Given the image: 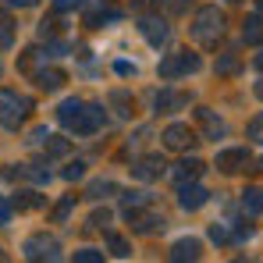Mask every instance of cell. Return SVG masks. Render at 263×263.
Returning a JSON list of instances; mask_svg holds the SVG:
<instances>
[{
  "mask_svg": "<svg viewBox=\"0 0 263 263\" xmlns=\"http://www.w3.org/2000/svg\"><path fill=\"white\" fill-rule=\"evenodd\" d=\"M260 132H263V114H260V118H256V121H253V125H249V135H253V139H256Z\"/></svg>",
  "mask_w": 263,
  "mask_h": 263,
  "instance_id": "36",
  "label": "cell"
},
{
  "mask_svg": "<svg viewBox=\"0 0 263 263\" xmlns=\"http://www.w3.org/2000/svg\"><path fill=\"white\" fill-rule=\"evenodd\" d=\"M246 25H249V29L242 32V36H246V43H260V40H263V18H256V14H253Z\"/></svg>",
  "mask_w": 263,
  "mask_h": 263,
  "instance_id": "20",
  "label": "cell"
},
{
  "mask_svg": "<svg viewBox=\"0 0 263 263\" xmlns=\"http://www.w3.org/2000/svg\"><path fill=\"white\" fill-rule=\"evenodd\" d=\"M210 238H214V242H224V238H228V228H224V224H214V228H210Z\"/></svg>",
  "mask_w": 263,
  "mask_h": 263,
  "instance_id": "31",
  "label": "cell"
},
{
  "mask_svg": "<svg viewBox=\"0 0 263 263\" xmlns=\"http://www.w3.org/2000/svg\"><path fill=\"white\" fill-rule=\"evenodd\" d=\"M114 71H118V75H132V71H135V68H132L128 61H118V64H114Z\"/></svg>",
  "mask_w": 263,
  "mask_h": 263,
  "instance_id": "34",
  "label": "cell"
},
{
  "mask_svg": "<svg viewBox=\"0 0 263 263\" xmlns=\"http://www.w3.org/2000/svg\"><path fill=\"white\" fill-rule=\"evenodd\" d=\"M110 253H114V256H132V246L121 235H110Z\"/></svg>",
  "mask_w": 263,
  "mask_h": 263,
  "instance_id": "25",
  "label": "cell"
},
{
  "mask_svg": "<svg viewBox=\"0 0 263 263\" xmlns=\"http://www.w3.org/2000/svg\"><path fill=\"white\" fill-rule=\"evenodd\" d=\"M246 164H249V153H246V149H224V153H217L220 171H238V167H246Z\"/></svg>",
  "mask_w": 263,
  "mask_h": 263,
  "instance_id": "9",
  "label": "cell"
},
{
  "mask_svg": "<svg viewBox=\"0 0 263 263\" xmlns=\"http://www.w3.org/2000/svg\"><path fill=\"white\" fill-rule=\"evenodd\" d=\"M22 175L32 178V181H40V185H46V181H50V171H46L43 164H25V167H22Z\"/></svg>",
  "mask_w": 263,
  "mask_h": 263,
  "instance_id": "22",
  "label": "cell"
},
{
  "mask_svg": "<svg viewBox=\"0 0 263 263\" xmlns=\"http://www.w3.org/2000/svg\"><path fill=\"white\" fill-rule=\"evenodd\" d=\"M92 224H110V214H107V210H96V214H92Z\"/></svg>",
  "mask_w": 263,
  "mask_h": 263,
  "instance_id": "35",
  "label": "cell"
},
{
  "mask_svg": "<svg viewBox=\"0 0 263 263\" xmlns=\"http://www.w3.org/2000/svg\"><path fill=\"white\" fill-rule=\"evenodd\" d=\"M11 43H14V25L7 14H0V50H11Z\"/></svg>",
  "mask_w": 263,
  "mask_h": 263,
  "instance_id": "19",
  "label": "cell"
},
{
  "mask_svg": "<svg viewBox=\"0 0 263 263\" xmlns=\"http://www.w3.org/2000/svg\"><path fill=\"white\" fill-rule=\"evenodd\" d=\"M61 82H64V71H57V68H50V71H36V86L46 89V92H53V89H61Z\"/></svg>",
  "mask_w": 263,
  "mask_h": 263,
  "instance_id": "13",
  "label": "cell"
},
{
  "mask_svg": "<svg viewBox=\"0 0 263 263\" xmlns=\"http://www.w3.org/2000/svg\"><path fill=\"white\" fill-rule=\"evenodd\" d=\"M71 206H75V196H68V199H64V203H61V206L53 210V220H64L68 214H71Z\"/></svg>",
  "mask_w": 263,
  "mask_h": 263,
  "instance_id": "29",
  "label": "cell"
},
{
  "mask_svg": "<svg viewBox=\"0 0 263 263\" xmlns=\"http://www.w3.org/2000/svg\"><path fill=\"white\" fill-rule=\"evenodd\" d=\"M196 118H199V125L206 128V135H220V132H224V121L214 118V110H206V107H199V110H196Z\"/></svg>",
  "mask_w": 263,
  "mask_h": 263,
  "instance_id": "15",
  "label": "cell"
},
{
  "mask_svg": "<svg viewBox=\"0 0 263 263\" xmlns=\"http://www.w3.org/2000/svg\"><path fill=\"white\" fill-rule=\"evenodd\" d=\"M171 263H199V242H196V238H181V242H175Z\"/></svg>",
  "mask_w": 263,
  "mask_h": 263,
  "instance_id": "7",
  "label": "cell"
},
{
  "mask_svg": "<svg viewBox=\"0 0 263 263\" xmlns=\"http://www.w3.org/2000/svg\"><path fill=\"white\" fill-rule=\"evenodd\" d=\"M82 107H86V103H82L79 96H71V100H64V103L57 107V121H61V125L68 128V125H71V121L79 118V110H82Z\"/></svg>",
  "mask_w": 263,
  "mask_h": 263,
  "instance_id": "12",
  "label": "cell"
},
{
  "mask_svg": "<svg viewBox=\"0 0 263 263\" xmlns=\"http://www.w3.org/2000/svg\"><path fill=\"white\" fill-rule=\"evenodd\" d=\"M199 171H203V164L199 160H181L175 171V181L178 185H185V181H192V178H199Z\"/></svg>",
  "mask_w": 263,
  "mask_h": 263,
  "instance_id": "16",
  "label": "cell"
},
{
  "mask_svg": "<svg viewBox=\"0 0 263 263\" xmlns=\"http://www.w3.org/2000/svg\"><path fill=\"white\" fill-rule=\"evenodd\" d=\"M71 263H103V253H96V249H82V253H75V260Z\"/></svg>",
  "mask_w": 263,
  "mask_h": 263,
  "instance_id": "26",
  "label": "cell"
},
{
  "mask_svg": "<svg viewBox=\"0 0 263 263\" xmlns=\"http://www.w3.org/2000/svg\"><path fill=\"white\" fill-rule=\"evenodd\" d=\"M46 153L50 157H68L71 153V142L68 139H46Z\"/></svg>",
  "mask_w": 263,
  "mask_h": 263,
  "instance_id": "23",
  "label": "cell"
},
{
  "mask_svg": "<svg viewBox=\"0 0 263 263\" xmlns=\"http://www.w3.org/2000/svg\"><path fill=\"white\" fill-rule=\"evenodd\" d=\"M82 175H86V164H82V160H75V164L64 167V178H68V181H79Z\"/></svg>",
  "mask_w": 263,
  "mask_h": 263,
  "instance_id": "28",
  "label": "cell"
},
{
  "mask_svg": "<svg viewBox=\"0 0 263 263\" xmlns=\"http://www.w3.org/2000/svg\"><path fill=\"white\" fill-rule=\"evenodd\" d=\"M160 171H164V160H160V157H146V160H139V164L132 167V175H135V178H142V181L157 178Z\"/></svg>",
  "mask_w": 263,
  "mask_h": 263,
  "instance_id": "11",
  "label": "cell"
},
{
  "mask_svg": "<svg viewBox=\"0 0 263 263\" xmlns=\"http://www.w3.org/2000/svg\"><path fill=\"white\" fill-rule=\"evenodd\" d=\"M36 0H0V7H32Z\"/></svg>",
  "mask_w": 263,
  "mask_h": 263,
  "instance_id": "32",
  "label": "cell"
},
{
  "mask_svg": "<svg viewBox=\"0 0 263 263\" xmlns=\"http://www.w3.org/2000/svg\"><path fill=\"white\" fill-rule=\"evenodd\" d=\"M224 32V11L217 7H199L196 22H192V40L196 43H217V36Z\"/></svg>",
  "mask_w": 263,
  "mask_h": 263,
  "instance_id": "1",
  "label": "cell"
},
{
  "mask_svg": "<svg viewBox=\"0 0 263 263\" xmlns=\"http://www.w3.org/2000/svg\"><path fill=\"white\" fill-rule=\"evenodd\" d=\"M242 210H246V214H260V210H263V189L253 185V189L242 192Z\"/></svg>",
  "mask_w": 263,
  "mask_h": 263,
  "instance_id": "14",
  "label": "cell"
},
{
  "mask_svg": "<svg viewBox=\"0 0 263 263\" xmlns=\"http://www.w3.org/2000/svg\"><path fill=\"white\" fill-rule=\"evenodd\" d=\"M79 0H57V11H68V7H75Z\"/></svg>",
  "mask_w": 263,
  "mask_h": 263,
  "instance_id": "37",
  "label": "cell"
},
{
  "mask_svg": "<svg viewBox=\"0 0 263 263\" xmlns=\"http://www.w3.org/2000/svg\"><path fill=\"white\" fill-rule=\"evenodd\" d=\"M103 121H107V114H103V107L100 103H86L82 110H79V118L68 125V128L75 132V135H92V132L103 128Z\"/></svg>",
  "mask_w": 263,
  "mask_h": 263,
  "instance_id": "3",
  "label": "cell"
},
{
  "mask_svg": "<svg viewBox=\"0 0 263 263\" xmlns=\"http://www.w3.org/2000/svg\"><path fill=\"white\" fill-rule=\"evenodd\" d=\"M181 103H189V100H185V96H175V92H160V96H157V110H175Z\"/></svg>",
  "mask_w": 263,
  "mask_h": 263,
  "instance_id": "21",
  "label": "cell"
},
{
  "mask_svg": "<svg viewBox=\"0 0 263 263\" xmlns=\"http://www.w3.org/2000/svg\"><path fill=\"white\" fill-rule=\"evenodd\" d=\"M22 253H25V260H29V263H46V260L53 263V260H57V242L46 238V235H32V238H25Z\"/></svg>",
  "mask_w": 263,
  "mask_h": 263,
  "instance_id": "4",
  "label": "cell"
},
{
  "mask_svg": "<svg viewBox=\"0 0 263 263\" xmlns=\"http://www.w3.org/2000/svg\"><path fill=\"white\" fill-rule=\"evenodd\" d=\"M40 203H43V199H40L36 192H18V196H14V206H18V210H29V206H40Z\"/></svg>",
  "mask_w": 263,
  "mask_h": 263,
  "instance_id": "24",
  "label": "cell"
},
{
  "mask_svg": "<svg viewBox=\"0 0 263 263\" xmlns=\"http://www.w3.org/2000/svg\"><path fill=\"white\" fill-rule=\"evenodd\" d=\"M103 192H114V185H110V181H96V185L89 189V196H92V199H100Z\"/></svg>",
  "mask_w": 263,
  "mask_h": 263,
  "instance_id": "30",
  "label": "cell"
},
{
  "mask_svg": "<svg viewBox=\"0 0 263 263\" xmlns=\"http://www.w3.org/2000/svg\"><path fill=\"white\" fill-rule=\"evenodd\" d=\"M121 203H125V210H139V206H149L153 196L149 192H128V196H121Z\"/></svg>",
  "mask_w": 263,
  "mask_h": 263,
  "instance_id": "18",
  "label": "cell"
},
{
  "mask_svg": "<svg viewBox=\"0 0 263 263\" xmlns=\"http://www.w3.org/2000/svg\"><path fill=\"white\" fill-rule=\"evenodd\" d=\"M139 29H142V36H146L153 46H164V43H167V36H171V32H167V25H164V22H157V18H146Z\"/></svg>",
  "mask_w": 263,
  "mask_h": 263,
  "instance_id": "8",
  "label": "cell"
},
{
  "mask_svg": "<svg viewBox=\"0 0 263 263\" xmlns=\"http://www.w3.org/2000/svg\"><path fill=\"white\" fill-rule=\"evenodd\" d=\"M235 64H238V61H235V53H224V57L217 61V75H231V71H235Z\"/></svg>",
  "mask_w": 263,
  "mask_h": 263,
  "instance_id": "27",
  "label": "cell"
},
{
  "mask_svg": "<svg viewBox=\"0 0 263 263\" xmlns=\"http://www.w3.org/2000/svg\"><path fill=\"white\" fill-rule=\"evenodd\" d=\"M29 96H18L14 89H0V125L4 128H18L29 114Z\"/></svg>",
  "mask_w": 263,
  "mask_h": 263,
  "instance_id": "2",
  "label": "cell"
},
{
  "mask_svg": "<svg viewBox=\"0 0 263 263\" xmlns=\"http://www.w3.org/2000/svg\"><path fill=\"white\" fill-rule=\"evenodd\" d=\"M206 189L203 185H181L178 189V203H181V210H199L203 203H206Z\"/></svg>",
  "mask_w": 263,
  "mask_h": 263,
  "instance_id": "6",
  "label": "cell"
},
{
  "mask_svg": "<svg viewBox=\"0 0 263 263\" xmlns=\"http://www.w3.org/2000/svg\"><path fill=\"white\" fill-rule=\"evenodd\" d=\"M256 92H260V96H263V82H260V86H256Z\"/></svg>",
  "mask_w": 263,
  "mask_h": 263,
  "instance_id": "39",
  "label": "cell"
},
{
  "mask_svg": "<svg viewBox=\"0 0 263 263\" xmlns=\"http://www.w3.org/2000/svg\"><path fill=\"white\" fill-rule=\"evenodd\" d=\"M199 68V57L196 53H171L167 61H160V79H178V75H185V71H196Z\"/></svg>",
  "mask_w": 263,
  "mask_h": 263,
  "instance_id": "5",
  "label": "cell"
},
{
  "mask_svg": "<svg viewBox=\"0 0 263 263\" xmlns=\"http://www.w3.org/2000/svg\"><path fill=\"white\" fill-rule=\"evenodd\" d=\"M192 142V132L185 128V125H171V128L164 132V146L167 149H185Z\"/></svg>",
  "mask_w": 263,
  "mask_h": 263,
  "instance_id": "10",
  "label": "cell"
},
{
  "mask_svg": "<svg viewBox=\"0 0 263 263\" xmlns=\"http://www.w3.org/2000/svg\"><path fill=\"white\" fill-rule=\"evenodd\" d=\"M7 220H11V203L0 199V224H7Z\"/></svg>",
  "mask_w": 263,
  "mask_h": 263,
  "instance_id": "33",
  "label": "cell"
},
{
  "mask_svg": "<svg viewBox=\"0 0 263 263\" xmlns=\"http://www.w3.org/2000/svg\"><path fill=\"white\" fill-rule=\"evenodd\" d=\"M164 228V214H135V231H157Z\"/></svg>",
  "mask_w": 263,
  "mask_h": 263,
  "instance_id": "17",
  "label": "cell"
},
{
  "mask_svg": "<svg viewBox=\"0 0 263 263\" xmlns=\"http://www.w3.org/2000/svg\"><path fill=\"white\" fill-rule=\"evenodd\" d=\"M256 68H263V53H260V57H256Z\"/></svg>",
  "mask_w": 263,
  "mask_h": 263,
  "instance_id": "38",
  "label": "cell"
}]
</instances>
